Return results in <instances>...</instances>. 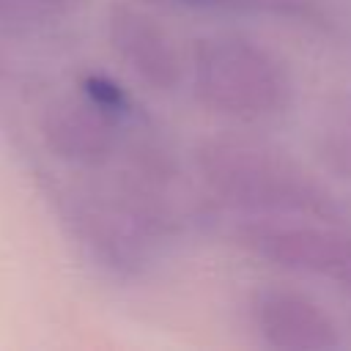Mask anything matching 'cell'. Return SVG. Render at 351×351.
I'll return each mask as SVG.
<instances>
[{
	"mask_svg": "<svg viewBox=\"0 0 351 351\" xmlns=\"http://www.w3.org/2000/svg\"><path fill=\"white\" fill-rule=\"evenodd\" d=\"M85 90L90 93V99H93L96 104H101V107H107V110H121V107L126 104L121 88H118L115 82L104 80V77H90V80H85Z\"/></svg>",
	"mask_w": 351,
	"mask_h": 351,
	"instance_id": "1",
	"label": "cell"
}]
</instances>
